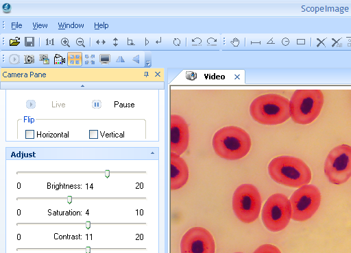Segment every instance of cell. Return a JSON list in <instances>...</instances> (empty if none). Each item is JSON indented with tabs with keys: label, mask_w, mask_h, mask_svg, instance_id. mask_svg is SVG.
Instances as JSON below:
<instances>
[{
	"label": "cell",
	"mask_w": 351,
	"mask_h": 253,
	"mask_svg": "<svg viewBox=\"0 0 351 253\" xmlns=\"http://www.w3.org/2000/svg\"><path fill=\"white\" fill-rule=\"evenodd\" d=\"M61 43H62V45H64V46L68 45V44H69V40H68V39H67V38H62V40H61Z\"/></svg>",
	"instance_id": "obj_24"
},
{
	"label": "cell",
	"mask_w": 351,
	"mask_h": 253,
	"mask_svg": "<svg viewBox=\"0 0 351 253\" xmlns=\"http://www.w3.org/2000/svg\"><path fill=\"white\" fill-rule=\"evenodd\" d=\"M180 251L181 253H215L213 237L204 228L193 227L182 237Z\"/></svg>",
	"instance_id": "obj_9"
},
{
	"label": "cell",
	"mask_w": 351,
	"mask_h": 253,
	"mask_svg": "<svg viewBox=\"0 0 351 253\" xmlns=\"http://www.w3.org/2000/svg\"><path fill=\"white\" fill-rule=\"evenodd\" d=\"M232 209L242 222L250 224L259 216L261 197L258 189L252 184H242L234 192Z\"/></svg>",
	"instance_id": "obj_5"
},
{
	"label": "cell",
	"mask_w": 351,
	"mask_h": 253,
	"mask_svg": "<svg viewBox=\"0 0 351 253\" xmlns=\"http://www.w3.org/2000/svg\"><path fill=\"white\" fill-rule=\"evenodd\" d=\"M86 253H90V248L89 246L86 248Z\"/></svg>",
	"instance_id": "obj_31"
},
{
	"label": "cell",
	"mask_w": 351,
	"mask_h": 253,
	"mask_svg": "<svg viewBox=\"0 0 351 253\" xmlns=\"http://www.w3.org/2000/svg\"><path fill=\"white\" fill-rule=\"evenodd\" d=\"M43 64H49V59H47L45 60V61L43 62Z\"/></svg>",
	"instance_id": "obj_32"
},
{
	"label": "cell",
	"mask_w": 351,
	"mask_h": 253,
	"mask_svg": "<svg viewBox=\"0 0 351 253\" xmlns=\"http://www.w3.org/2000/svg\"><path fill=\"white\" fill-rule=\"evenodd\" d=\"M17 239H18L19 240L21 239V235H20V234H19V235H17Z\"/></svg>",
	"instance_id": "obj_35"
},
{
	"label": "cell",
	"mask_w": 351,
	"mask_h": 253,
	"mask_svg": "<svg viewBox=\"0 0 351 253\" xmlns=\"http://www.w3.org/2000/svg\"><path fill=\"white\" fill-rule=\"evenodd\" d=\"M324 173L335 185L346 183L351 177V146L341 144L332 148L324 163Z\"/></svg>",
	"instance_id": "obj_7"
},
{
	"label": "cell",
	"mask_w": 351,
	"mask_h": 253,
	"mask_svg": "<svg viewBox=\"0 0 351 253\" xmlns=\"http://www.w3.org/2000/svg\"><path fill=\"white\" fill-rule=\"evenodd\" d=\"M9 62L10 64H16L19 63V56L16 54H12L9 57Z\"/></svg>",
	"instance_id": "obj_15"
},
{
	"label": "cell",
	"mask_w": 351,
	"mask_h": 253,
	"mask_svg": "<svg viewBox=\"0 0 351 253\" xmlns=\"http://www.w3.org/2000/svg\"><path fill=\"white\" fill-rule=\"evenodd\" d=\"M250 114L257 122L276 125L290 117L289 100L276 94H267L254 98L250 106Z\"/></svg>",
	"instance_id": "obj_3"
},
{
	"label": "cell",
	"mask_w": 351,
	"mask_h": 253,
	"mask_svg": "<svg viewBox=\"0 0 351 253\" xmlns=\"http://www.w3.org/2000/svg\"><path fill=\"white\" fill-rule=\"evenodd\" d=\"M51 211V210H49V215H51V211Z\"/></svg>",
	"instance_id": "obj_37"
},
{
	"label": "cell",
	"mask_w": 351,
	"mask_h": 253,
	"mask_svg": "<svg viewBox=\"0 0 351 253\" xmlns=\"http://www.w3.org/2000/svg\"><path fill=\"white\" fill-rule=\"evenodd\" d=\"M323 105L320 90H296L289 100L291 118L297 124H310L319 115Z\"/></svg>",
	"instance_id": "obj_4"
},
{
	"label": "cell",
	"mask_w": 351,
	"mask_h": 253,
	"mask_svg": "<svg viewBox=\"0 0 351 253\" xmlns=\"http://www.w3.org/2000/svg\"><path fill=\"white\" fill-rule=\"evenodd\" d=\"M90 227V222H86V228L87 229H89Z\"/></svg>",
	"instance_id": "obj_29"
},
{
	"label": "cell",
	"mask_w": 351,
	"mask_h": 253,
	"mask_svg": "<svg viewBox=\"0 0 351 253\" xmlns=\"http://www.w3.org/2000/svg\"><path fill=\"white\" fill-rule=\"evenodd\" d=\"M253 253H281V252L274 245L263 244L257 248Z\"/></svg>",
	"instance_id": "obj_12"
},
{
	"label": "cell",
	"mask_w": 351,
	"mask_h": 253,
	"mask_svg": "<svg viewBox=\"0 0 351 253\" xmlns=\"http://www.w3.org/2000/svg\"><path fill=\"white\" fill-rule=\"evenodd\" d=\"M270 177L276 183L291 187H301L311 180V171L300 159L291 156H280L268 165Z\"/></svg>",
	"instance_id": "obj_1"
},
{
	"label": "cell",
	"mask_w": 351,
	"mask_h": 253,
	"mask_svg": "<svg viewBox=\"0 0 351 253\" xmlns=\"http://www.w3.org/2000/svg\"><path fill=\"white\" fill-rule=\"evenodd\" d=\"M75 64L81 66L82 65V60H75Z\"/></svg>",
	"instance_id": "obj_26"
},
{
	"label": "cell",
	"mask_w": 351,
	"mask_h": 253,
	"mask_svg": "<svg viewBox=\"0 0 351 253\" xmlns=\"http://www.w3.org/2000/svg\"><path fill=\"white\" fill-rule=\"evenodd\" d=\"M212 145L215 153L221 158L237 160L244 157L251 148V139L243 129L225 126L213 135Z\"/></svg>",
	"instance_id": "obj_2"
},
{
	"label": "cell",
	"mask_w": 351,
	"mask_h": 253,
	"mask_svg": "<svg viewBox=\"0 0 351 253\" xmlns=\"http://www.w3.org/2000/svg\"><path fill=\"white\" fill-rule=\"evenodd\" d=\"M3 11L4 13H10L11 12L12 7L9 3H4L2 6Z\"/></svg>",
	"instance_id": "obj_17"
},
{
	"label": "cell",
	"mask_w": 351,
	"mask_h": 253,
	"mask_svg": "<svg viewBox=\"0 0 351 253\" xmlns=\"http://www.w3.org/2000/svg\"><path fill=\"white\" fill-rule=\"evenodd\" d=\"M101 106V102L99 100H94L92 102V107L93 108H100Z\"/></svg>",
	"instance_id": "obj_18"
},
{
	"label": "cell",
	"mask_w": 351,
	"mask_h": 253,
	"mask_svg": "<svg viewBox=\"0 0 351 253\" xmlns=\"http://www.w3.org/2000/svg\"><path fill=\"white\" fill-rule=\"evenodd\" d=\"M34 62V56L33 55H25V64H33Z\"/></svg>",
	"instance_id": "obj_16"
},
{
	"label": "cell",
	"mask_w": 351,
	"mask_h": 253,
	"mask_svg": "<svg viewBox=\"0 0 351 253\" xmlns=\"http://www.w3.org/2000/svg\"><path fill=\"white\" fill-rule=\"evenodd\" d=\"M76 43L77 45L79 46H82L83 45V43H84V40L82 38H79L77 40H76Z\"/></svg>",
	"instance_id": "obj_25"
},
{
	"label": "cell",
	"mask_w": 351,
	"mask_h": 253,
	"mask_svg": "<svg viewBox=\"0 0 351 253\" xmlns=\"http://www.w3.org/2000/svg\"><path fill=\"white\" fill-rule=\"evenodd\" d=\"M48 59V55L47 54H40L39 55V59L40 61H45Z\"/></svg>",
	"instance_id": "obj_22"
},
{
	"label": "cell",
	"mask_w": 351,
	"mask_h": 253,
	"mask_svg": "<svg viewBox=\"0 0 351 253\" xmlns=\"http://www.w3.org/2000/svg\"><path fill=\"white\" fill-rule=\"evenodd\" d=\"M68 60H74L75 59V53H71V52H69L68 54Z\"/></svg>",
	"instance_id": "obj_21"
},
{
	"label": "cell",
	"mask_w": 351,
	"mask_h": 253,
	"mask_svg": "<svg viewBox=\"0 0 351 253\" xmlns=\"http://www.w3.org/2000/svg\"><path fill=\"white\" fill-rule=\"evenodd\" d=\"M82 53L81 52H77L75 53V60H82Z\"/></svg>",
	"instance_id": "obj_23"
},
{
	"label": "cell",
	"mask_w": 351,
	"mask_h": 253,
	"mask_svg": "<svg viewBox=\"0 0 351 253\" xmlns=\"http://www.w3.org/2000/svg\"><path fill=\"white\" fill-rule=\"evenodd\" d=\"M59 238H60V239H62V236H60V237H59Z\"/></svg>",
	"instance_id": "obj_38"
},
{
	"label": "cell",
	"mask_w": 351,
	"mask_h": 253,
	"mask_svg": "<svg viewBox=\"0 0 351 253\" xmlns=\"http://www.w3.org/2000/svg\"><path fill=\"white\" fill-rule=\"evenodd\" d=\"M67 202H68V203H69V204H71V202H72V198H71V196H68V197H67Z\"/></svg>",
	"instance_id": "obj_30"
},
{
	"label": "cell",
	"mask_w": 351,
	"mask_h": 253,
	"mask_svg": "<svg viewBox=\"0 0 351 253\" xmlns=\"http://www.w3.org/2000/svg\"><path fill=\"white\" fill-rule=\"evenodd\" d=\"M17 215H21V210H20V209H19V210L17 211Z\"/></svg>",
	"instance_id": "obj_34"
},
{
	"label": "cell",
	"mask_w": 351,
	"mask_h": 253,
	"mask_svg": "<svg viewBox=\"0 0 351 253\" xmlns=\"http://www.w3.org/2000/svg\"><path fill=\"white\" fill-rule=\"evenodd\" d=\"M36 105V102L33 100H29L26 103V106L27 108L32 109L34 108Z\"/></svg>",
	"instance_id": "obj_19"
},
{
	"label": "cell",
	"mask_w": 351,
	"mask_h": 253,
	"mask_svg": "<svg viewBox=\"0 0 351 253\" xmlns=\"http://www.w3.org/2000/svg\"><path fill=\"white\" fill-rule=\"evenodd\" d=\"M290 200L282 194H274L265 202L261 212L264 226L271 232L285 228L291 218Z\"/></svg>",
	"instance_id": "obj_6"
},
{
	"label": "cell",
	"mask_w": 351,
	"mask_h": 253,
	"mask_svg": "<svg viewBox=\"0 0 351 253\" xmlns=\"http://www.w3.org/2000/svg\"><path fill=\"white\" fill-rule=\"evenodd\" d=\"M19 43H20V42L16 40H14V39L10 40V46H17L19 44Z\"/></svg>",
	"instance_id": "obj_20"
},
{
	"label": "cell",
	"mask_w": 351,
	"mask_h": 253,
	"mask_svg": "<svg viewBox=\"0 0 351 253\" xmlns=\"http://www.w3.org/2000/svg\"><path fill=\"white\" fill-rule=\"evenodd\" d=\"M59 237H60V236L58 235V234L56 233V234L54 235V238H55V239H58Z\"/></svg>",
	"instance_id": "obj_33"
},
{
	"label": "cell",
	"mask_w": 351,
	"mask_h": 253,
	"mask_svg": "<svg viewBox=\"0 0 351 253\" xmlns=\"http://www.w3.org/2000/svg\"><path fill=\"white\" fill-rule=\"evenodd\" d=\"M189 170L186 161L180 155L170 153V189L176 190L182 187L189 179Z\"/></svg>",
	"instance_id": "obj_11"
},
{
	"label": "cell",
	"mask_w": 351,
	"mask_h": 253,
	"mask_svg": "<svg viewBox=\"0 0 351 253\" xmlns=\"http://www.w3.org/2000/svg\"><path fill=\"white\" fill-rule=\"evenodd\" d=\"M189 142V126L183 118L178 115L170 116V150L178 155L184 153Z\"/></svg>",
	"instance_id": "obj_10"
},
{
	"label": "cell",
	"mask_w": 351,
	"mask_h": 253,
	"mask_svg": "<svg viewBox=\"0 0 351 253\" xmlns=\"http://www.w3.org/2000/svg\"><path fill=\"white\" fill-rule=\"evenodd\" d=\"M104 173H105V176L106 178H108L110 176V171L108 170H106Z\"/></svg>",
	"instance_id": "obj_27"
},
{
	"label": "cell",
	"mask_w": 351,
	"mask_h": 253,
	"mask_svg": "<svg viewBox=\"0 0 351 253\" xmlns=\"http://www.w3.org/2000/svg\"><path fill=\"white\" fill-rule=\"evenodd\" d=\"M99 62L101 64H108L110 62V55L108 54H101L99 55Z\"/></svg>",
	"instance_id": "obj_13"
},
{
	"label": "cell",
	"mask_w": 351,
	"mask_h": 253,
	"mask_svg": "<svg viewBox=\"0 0 351 253\" xmlns=\"http://www.w3.org/2000/svg\"><path fill=\"white\" fill-rule=\"evenodd\" d=\"M291 219L304 222L311 218L318 209L321 194L313 185H304L293 192L290 198Z\"/></svg>",
	"instance_id": "obj_8"
},
{
	"label": "cell",
	"mask_w": 351,
	"mask_h": 253,
	"mask_svg": "<svg viewBox=\"0 0 351 253\" xmlns=\"http://www.w3.org/2000/svg\"><path fill=\"white\" fill-rule=\"evenodd\" d=\"M235 253H243V252H235Z\"/></svg>",
	"instance_id": "obj_39"
},
{
	"label": "cell",
	"mask_w": 351,
	"mask_h": 253,
	"mask_svg": "<svg viewBox=\"0 0 351 253\" xmlns=\"http://www.w3.org/2000/svg\"><path fill=\"white\" fill-rule=\"evenodd\" d=\"M17 187H18V188H20V187H21V184H20V183H18Z\"/></svg>",
	"instance_id": "obj_36"
},
{
	"label": "cell",
	"mask_w": 351,
	"mask_h": 253,
	"mask_svg": "<svg viewBox=\"0 0 351 253\" xmlns=\"http://www.w3.org/2000/svg\"><path fill=\"white\" fill-rule=\"evenodd\" d=\"M25 46H34V37H25Z\"/></svg>",
	"instance_id": "obj_14"
},
{
	"label": "cell",
	"mask_w": 351,
	"mask_h": 253,
	"mask_svg": "<svg viewBox=\"0 0 351 253\" xmlns=\"http://www.w3.org/2000/svg\"><path fill=\"white\" fill-rule=\"evenodd\" d=\"M75 64V60H68V65H74Z\"/></svg>",
	"instance_id": "obj_28"
}]
</instances>
